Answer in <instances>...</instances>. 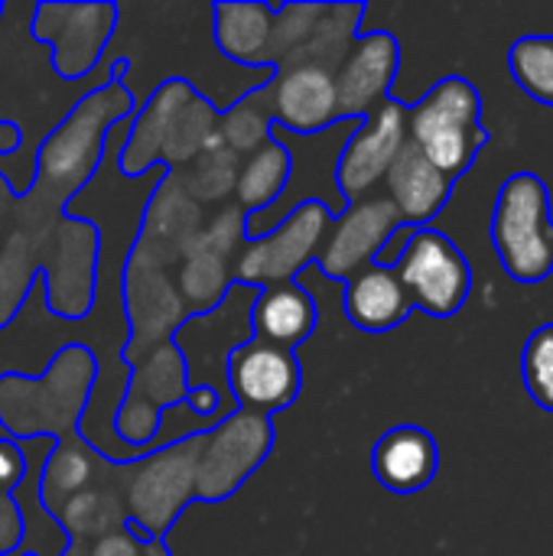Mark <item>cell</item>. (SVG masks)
Instances as JSON below:
<instances>
[{"mask_svg": "<svg viewBox=\"0 0 553 556\" xmlns=\"http://www.w3.org/2000/svg\"><path fill=\"white\" fill-rule=\"evenodd\" d=\"M332 218L336 215L323 202H303L280 225H274L264 238L241 244L235 267H231L235 283L264 290L274 283L297 280L300 270L316 261Z\"/></svg>", "mask_w": 553, "mask_h": 556, "instance_id": "obj_8", "label": "cell"}, {"mask_svg": "<svg viewBox=\"0 0 553 556\" xmlns=\"http://www.w3.org/2000/svg\"><path fill=\"white\" fill-rule=\"evenodd\" d=\"M189 394L186 365L173 342H163L150 355H143L130 368V381L121 391V404L114 414V433L134 450H156L153 437L160 430V417L183 404Z\"/></svg>", "mask_w": 553, "mask_h": 556, "instance_id": "obj_11", "label": "cell"}, {"mask_svg": "<svg viewBox=\"0 0 553 556\" xmlns=\"http://www.w3.org/2000/svg\"><path fill=\"white\" fill-rule=\"evenodd\" d=\"M26 476V450L16 440H0V492L10 495Z\"/></svg>", "mask_w": 553, "mask_h": 556, "instance_id": "obj_30", "label": "cell"}, {"mask_svg": "<svg viewBox=\"0 0 553 556\" xmlns=\"http://www.w3.org/2000/svg\"><path fill=\"white\" fill-rule=\"evenodd\" d=\"M401 68V42L388 29L359 33L349 46L345 59L336 68V94H339V117L362 121L381 101L391 98L394 75Z\"/></svg>", "mask_w": 553, "mask_h": 556, "instance_id": "obj_15", "label": "cell"}, {"mask_svg": "<svg viewBox=\"0 0 553 556\" xmlns=\"http://www.w3.org/2000/svg\"><path fill=\"white\" fill-rule=\"evenodd\" d=\"M225 375H228V394L235 407L264 414V417L290 407L303 388L297 352L261 342L254 336L228 355Z\"/></svg>", "mask_w": 553, "mask_h": 556, "instance_id": "obj_14", "label": "cell"}, {"mask_svg": "<svg viewBox=\"0 0 553 556\" xmlns=\"http://www.w3.org/2000/svg\"><path fill=\"white\" fill-rule=\"evenodd\" d=\"M29 556H33V554H29Z\"/></svg>", "mask_w": 553, "mask_h": 556, "instance_id": "obj_35", "label": "cell"}, {"mask_svg": "<svg viewBox=\"0 0 553 556\" xmlns=\"http://www.w3.org/2000/svg\"><path fill=\"white\" fill-rule=\"evenodd\" d=\"M143 556H169V547H166V541H150Z\"/></svg>", "mask_w": 553, "mask_h": 556, "instance_id": "obj_32", "label": "cell"}, {"mask_svg": "<svg viewBox=\"0 0 553 556\" xmlns=\"http://www.w3.org/2000/svg\"><path fill=\"white\" fill-rule=\"evenodd\" d=\"M414 313L394 267L372 264L345 283V316L362 332H391Z\"/></svg>", "mask_w": 553, "mask_h": 556, "instance_id": "obj_20", "label": "cell"}, {"mask_svg": "<svg viewBox=\"0 0 553 556\" xmlns=\"http://www.w3.org/2000/svg\"><path fill=\"white\" fill-rule=\"evenodd\" d=\"M287 176H290V156L271 137L264 147H257L251 156L241 160L238 176H235V189H231L235 208H241L244 215L271 208L280 199V192H284Z\"/></svg>", "mask_w": 553, "mask_h": 556, "instance_id": "obj_23", "label": "cell"}, {"mask_svg": "<svg viewBox=\"0 0 553 556\" xmlns=\"http://www.w3.org/2000/svg\"><path fill=\"white\" fill-rule=\"evenodd\" d=\"M117 3H36L33 7V39L46 42L52 52V68L65 81L91 75L104 62V49L117 29Z\"/></svg>", "mask_w": 553, "mask_h": 556, "instance_id": "obj_9", "label": "cell"}, {"mask_svg": "<svg viewBox=\"0 0 553 556\" xmlns=\"http://www.w3.org/2000/svg\"><path fill=\"white\" fill-rule=\"evenodd\" d=\"M521 378L528 397L553 414V323L531 332L521 355Z\"/></svg>", "mask_w": 553, "mask_h": 556, "instance_id": "obj_28", "label": "cell"}, {"mask_svg": "<svg viewBox=\"0 0 553 556\" xmlns=\"http://www.w3.org/2000/svg\"><path fill=\"white\" fill-rule=\"evenodd\" d=\"M215 46L225 59L244 65V68H267V39H271V20L274 3H215Z\"/></svg>", "mask_w": 553, "mask_h": 556, "instance_id": "obj_21", "label": "cell"}, {"mask_svg": "<svg viewBox=\"0 0 553 556\" xmlns=\"http://www.w3.org/2000/svg\"><path fill=\"white\" fill-rule=\"evenodd\" d=\"M98 469H101L98 456L78 433L55 440V446L46 453L42 469H39V505L49 515H55L72 495L91 485Z\"/></svg>", "mask_w": 553, "mask_h": 556, "instance_id": "obj_22", "label": "cell"}, {"mask_svg": "<svg viewBox=\"0 0 553 556\" xmlns=\"http://www.w3.org/2000/svg\"><path fill=\"white\" fill-rule=\"evenodd\" d=\"M551 39H553V36H551Z\"/></svg>", "mask_w": 553, "mask_h": 556, "instance_id": "obj_34", "label": "cell"}, {"mask_svg": "<svg viewBox=\"0 0 553 556\" xmlns=\"http://www.w3.org/2000/svg\"><path fill=\"white\" fill-rule=\"evenodd\" d=\"M215 130L218 108L186 78H169L134 111L127 140L117 150V169L124 179H137L156 166H186Z\"/></svg>", "mask_w": 553, "mask_h": 556, "instance_id": "obj_2", "label": "cell"}, {"mask_svg": "<svg viewBox=\"0 0 553 556\" xmlns=\"http://www.w3.org/2000/svg\"><path fill=\"white\" fill-rule=\"evenodd\" d=\"M231 267H235V257H222L215 251L189 244V251L179 264V274H176V290H179L189 316L212 313L228 296V290L235 287Z\"/></svg>", "mask_w": 553, "mask_h": 556, "instance_id": "obj_24", "label": "cell"}, {"mask_svg": "<svg viewBox=\"0 0 553 556\" xmlns=\"http://www.w3.org/2000/svg\"><path fill=\"white\" fill-rule=\"evenodd\" d=\"M492 248L502 270L518 283H541L553 274L551 189L538 173H515L502 182L492 212Z\"/></svg>", "mask_w": 553, "mask_h": 556, "instance_id": "obj_5", "label": "cell"}, {"mask_svg": "<svg viewBox=\"0 0 553 556\" xmlns=\"http://www.w3.org/2000/svg\"><path fill=\"white\" fill-rule=\"evenodd\" d=\"M271 108L264 98V85L254 91H244L235 104H228L225 111H218V140L238 156H251L257 147H264L271 140Z\"/></svg>", "mask_w": 553, "mask_h": 556, "instance_id": "obj_25", "label": "cell"}, {"mask_svg": "<svg viewBox=\"0 0 553 556\" xmlns=\"http://www.w3.org/2000/svg\"><path fill=\"white\" fill-rule=\"evenodd\" d=\"M401 228L404 218L385 192L352 202L342 215L332 218L323 248L316 254V267L329 280L349 283L355 274H362L381 257V251Z\"/></svg>", "mask_w": 553, "mask_h": 556, "instance_id": "obj_12", "label": "cell"}, {"mask_svg": "<svg viewBox=\"0 0 553 556\" xmlns=\"http://www.w3.org/2000/svg\"><path fill=\"white\" fill-rule=\"evenodd\" d=\"M20 147V127L13 121H0V153H13Z\"/></svg>", "mask_w": 553, "mask_h": 556, "instance_id": "obj_31", "label": "cell"}, {"mask_svg": "<svg viewBox=\"0 0 553 556\" xmlns=\"http://www.w3.org/2000/svg\"><path fill=\"white\" fill-rule=\"evenodd\" d=\"M404 143H407V104H401L398 98L381 101L368 117L355 124L336 166V186L345 205L375 195V189L385 182Z\"/></svg>", "mask_w": 553, "mask_h": 556, "instance_id": "obj_13", "label": "cell"}, {"mask_svg": "<svg viewBox=\"0 0 553 556\" xmlns=\"http://www.w3.org/2000/svg\"><path fill=\"white\" fill-rule=\"evenodd\" d=\"M98 378V365L85 345H65L46 368L42 378L3 375L0 401L26 404L16 410H0L3 430L20 440H65L78 433V417L91 401V384Z\"/></svg>", "mask_w": 553, "mask_h": 556, "instance_id": "obj_3", "label": "cell"}, {"mask_svg": "<svg viewBox=\"0 0 553 556\" xmlns=\"http://www.w3.org/2000/svg\"><path fill=\"white\" fill-rule=\"evenodd\" d=\"M407 140L456 182L489 143L479 88L463 75L440 78L407 108Z\"/></svg>", "mask_w": 553, "mask_h": 556, "instance_id": "obj_4", "label": "cell"}, {"mask_svg": "<svg viewBox=\"0 0 553 556\" xmlns=\"http://www.w3.org/2000/svg\"><path fill=\"white\" fill-rule=\"evenodd\" d=\"M440 450L424 427H394L372 450L375 479L394 495H414L437 479Z\"/></svg>", "mask_w": 553, "mask_h": 556, "instance_id": "obj_18", "label": "cell"}, {"mask_svg": "<svg viewBox=\"0 0 553 556\" xmlns=\"http://www.w3.org/2000/svg\"><path fill=\"white\" fill-rule=\"evenodd\" d=\"M199 450H202V433L127 463V476H124L127 518L137 521L153 541H163L176 515L189 502H196Z\"/></svg>", "mask_w": 553, "mask_h": 556, "instance_id": "obj_6", "label": "cell"}, {"mask_svg": "<svg viewBox=\"0 0 553 556\" xmlns=\"http://www.w3.org/2000/svg\"><path fill=\"white\" fill-rule=\"evenodd\" d=\"M274 450V424L264 414L235 407L202 433L196 466V502L228 498Z\"/></svg>", "mask_w": 553, "mask_h": 556, "instance_id": "obj_10", "label": "cell"}, {"mask_svg": "<svg viewBox=\"0 0 553 556\" xmlns=\"http://www.w3.org/2000/svg\"><path fill=\"white\" fill-rule=\"evenodd\" d=\"M385 195L394 202V208L401 212L404 225L411 228H424L427 222H433L450 195H453V179L447 173H440L411 140L401 147V153L394 156L388 176H385Z\"/></svg>", "mask_w": 553, "mask_h": 556, "instance_id": "obj_17", "label": "cell"}, {"mask_svg": "<svg viewBox=\"0 0 553 556\" xmlns=\"http://www.w3.org/2000/svg\"><path fill=\"white\" fill-rule=\"evenodd\" d=\"M114 75L88 91L36 150L33 192L59 208H65L104 163V143L114 124L130 117L140 104L124 85L127 59L114 55Z\"/></svg>", "mask_w": 553, "mask_h": 556, "instance_id": "obj_1", "label": "cell"}, {"mask_svg": "<svg viewBox=\"0 0 553 556\" xmlns=\"http://www.w3.org/2000/svg\"><path fill=\"white\" fill-rule=\"evenodd\" d=\"M414 309L433 319L456 316L473 293V267L466 254L440 228H414L391 264Z\"/></svg>", "mask_w": 553, "mask_h": 556, "instance_id": "obj_7", "label": "cell"}, {"mask_svg": "<svg viewBox=\"0 0 553 556\" xmlns=\"http://www.w3.org/2000/svg\"><path fill=\"white\" fill-rule=\"evenodd\" d=\"M0 16H3V3H0Z\"/></svg>", "mask_w": 553, "mask_h": 556, "instance_id": "obj_33", "label": "cell"}, {"mask_svg": "<svg viewBox=\"0 0 553 556\" xmlns=\"http://www.w3.org/2000/svg\"><path fill=\"white\" fill-rule=\"evenodd\" d=\"M316 300L297 280L264 287L251 303V336L290 352H297L316 332Z\"/></svg>", "mask_w": 553, "mask_h": 556, "instance_id": "obj_19", "label": "cell"}, {"mask_svg": "<svg viewBox=\"0 0 553 556\" xmlns=\"http://www.w3.org/2000/svg\"><path fill=\"white\" fill-rule=\"evenodd\" d=\"M241 160L218 140V134L192 156V163H186V173L179 179V186L186 189V195L196 205L205 202H222L225 195H231L235 189V176H238Z\"/></svg>", "mask_w": 553, "mask_h": 556, "instance_id": "obj_26", "label": "cell"}, {"mask_svg": "<svg viewBox=\"0 0 553 556\" xmlns=\"http://www.w3.org/2000/svg\"><path fill=\"white\" fill-rule=\"evenodd\" d=\"M150 541H140L134 538L127 528H114L108 534H101L98 541H91L88 556H143Z\"/></svg>", "mask_w": 553, "mask_h": 556, "instance_id": "obj_29", "label": "cell"}, {"mask_svg": "<svg viewBox=\"0 0 553 556\" xmlns=\"http://www.w3.org/2000/svg\"><path fill=\"white\" fill-rule=\"evenodd\" d=\"M264 98L271 108V121L290 134H319L342 121L336 72L313 62L274 72V78L264 85Z\"/></svg>", "mask_w": 553, "mask_h": 556, "instance_id": "obj_16", "label": "cell"}, {"mask_svg": "<svg viewBox=\"0 0 553 556\" xmlns=\"http://www.w3.org/2000/svg\"><path fill=\"white\" fill-rule=\"evenodd\" d=\"M508 68L518 88L538 104L553 108V39L551 36H521L508 49Z\"/></svg>", "mask_w": 553, "mask_h": 556, "instance_id": "obj_27", "label": "cell"}]
</instances>
